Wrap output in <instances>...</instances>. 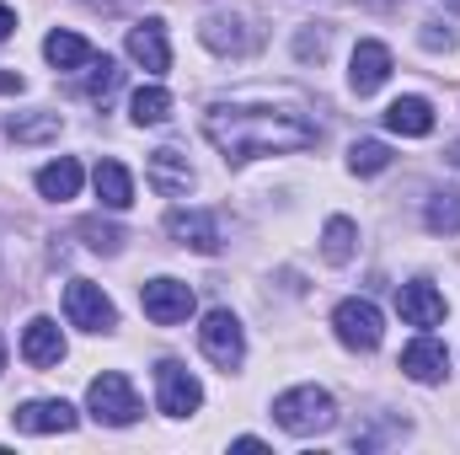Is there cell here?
Wrapping results in <instances>:
<instances>
[{
    "label": "cell",
    "mask_w": 460,
    "mask_h": 455,
    "mask_svg": "<svg viewBox=\"0 0 460 455\" xmlns=\"http://www.w3.org/2000/svg\"><path fill=\"white\" fill-rule=\"evenodd\" d=\"M209 145L226 161H252V156H284V150H311L316 145V123L300 113H279V108H209L204 118Z\"/></svg>",
    "instance_id": "cell-1"
},
{
    "label": "cell",
    "mask_w": 460,
    "mask_h": 455,
    "mask_svg": "<svg viewBox=\"0 0 460 455\" xmlns=\"http://www.w3.org/2000/svg\"><path fill=\"white\" fill-rule=\"evenodd\" d=\"M273 424L284 429V434H327L332 424H338V402H332V391H322V386H295V391H284L279 402H273Z\"/></svg>",
    "instance_id": "cell-2"
},
{
    "label": "cell",
    "mask_w": 460,
    "mask_h": 455,
    "mask_svg": "<svg viewBox=\"0 0 460 455\" xmlns=\"http://www.w3.org/2000/svg\"><path fill=\"white\" fill-rule=\"evenodd\" d=\"M86 407H92L97 424H113V429H128V424L139 418V397H134L128 375H118V370H102V375L86 386Z\"/></svg>",
    "instance_id": "cell-3"
},
{
    "label": "cell",
    "mask_w": 460,
    "mask_h": 455,
    "mask_svg": "<svg viewBox=\"0 0 460 455\" xmlns=\"http://www.w3.org/2000/svg\"><path fill=\"white\" fill-rule=\"evenodd\" d=\"M65 317H70V327H81V333H113L118 327L113 300H108L102 284H92V279H70V284H65Z\"/></svg>",
    "instance_id": "cell-4"
},
{
    "label": "cell",
    "mask_w": 460,
    "mask_h": 455,
    "mask_svg": "<svg viewBox=\"0 0 460 455\" xmlns=\"http://www.w3.org/2000/svg\"><path fill=\"white\" fill-rule=\"evenodd\" d=\"M332 327H338V343L353 348V353H369V348H380V338H385V317H380L375 300H343L332 311Z\"/></svg>",
    "instance_id": "cell-5"
},
{
    "label": "cell",
    "mask_w": 460,
    "mask_h": 455,
    "mask_svg": "<svg viewBox=\"0 0 460 455\" xmlns=\"http://www.w3.org/2000/svg\"><path fill=\"white\" fill-rule=\"evenodd\" d=\"M139 306H145V317L155 327H177V322L193 317V284H182V279H150V284H139Z\"/></svg>",
    "instance_id": "cell-6"
},
{
    "label": "cell",
    "mask_w": 460,
    "mask_h": 455,
    "mask_svg": "<svg viewBox=\"0 0 460 455\" xmlns=\"http://www.w3.org/2000/svg\"><path fill=\"white\" fill-rule=\"evenodd\" d=\"M155 402H161L166 418H188V413H199L204 386H199L177 359H161V364H155Z\"/></svg>",
    "instance_id": "cell-7"
},
{
    "label": "cell",
    "mask_w": 460,
    "mask_h": 455,
    "mask_svg": "<svg viewBox=\"0 0 460 455\" xmlns=\"http://www.w3.org/2000/svg\"><path fill=\"white\" fill-rule=\"evenodd\" d=\"M204 43L215 49V54H230V59H246V54H257V43H262V32L241 16V11H215V16H204Z\"/></svg>",
    "instance_id": "cell-8"
},
{
    "label": "cell",
    "mask_w": 460,
    "mask_h": 455,
    "mask_svg": "<svg viewBox=\"0 0 460 455\" xmlns=\"http://www.w3.org/2000/svg\"><path fill=\"white\" fill-rule=\"evenodd\" d=\"M199 348H204V353H209V364H220V370H235V364L246 359V338H241V322L230 317L226 306L204 317V327H199Z\"/></svg>",
    "instance_id": "cell-9"
},
{
    "label": "cell",
    "mask_w": 460,
    "mask_h": 455,
    "mask_svg": "<svg viewBox=\"0 0 460 455\" xmlns=\"http://www.w3.org/2000/svg\"><path fill=\"white\" fill-rule=\"evenodd\" d=\"M11 424H16L22 434H70V429H75V407L59 402V397H38V402H22V407L11 413Z\"/></svg>",
    "instance_id": "cell-10"
},
{
    "label": "cell",
    "mask_w": 460,
    "mask_h": 455,
    "mask_svg": "<svg viewBox=\"0 0 460 455\" xmlns=\"http://www.w3.org/2000/svg\"><path fill=\"white\" fill-rule=\"evenodd\" d=\"M128 59L145 70V76H166L172 70V49H166V27L150 16L139 27H128Z\"/></svg>",
    "instance_id": "cell-11"
},
{
    "label": "cell",
    "mask_w": 460,
    "mask_h": 455,
    "mask_svg": "<svg viewBox=\"0 0 460 455\" xmlns=\"http://www.w3.org/2000/svg\"><path fill=\"white\" fill-rule=\"evenodd\" d=\"M385 76H391V49L375 43V38H364V43L353 49V65H348V86H353L358 97H369V92L385 86Z\"/></svg>",
    "instance_id": "cell-12"
},
{
    "label": "cell",
    "mask_w": 460,
    "mask_h": 455,
    "mask_svg": "<svg viewBox=\"0 0 460 455\" xmlns=\"http://www.w3.org/2000/svg\"><path fill=\"white\" fill-rule=\"evenodd\" d=\"M145 177H150V188L161 193V199H182L188 188H193V166H188V156L182 150H150V166H145Z\"/></svg>",
    "instance_id": "cell-13"
},
{
    "label": "cell",
    "mask_w": 460,
    "mask_h": 455,
    "mask_svg": "<svg viewBox=\"0 0 460 455\" xmlns=\"http://www.w3.org/2000/svg\"><path fill=\"white\" fill-rule=\"evenodd\" d=\"M402 370L418 380V386H439L445 375H450V348L439 338H418L402 348Z\"/></svg>",
    "instance_id": "cell-14"
},
{
    "label": "cell",
    "mask_w": 460,
    "mask_h": 455,
    "mask_svg": "<svg viewBox=\"0 0 460 455\" xmlns=\"http://www.w3.org/2000/svg\"><path fill=\"white\" fill-rule=\"evenodd\" d=\"M166 230L177 236V246H193V252H204V257L220 252V226H215V215H204V210H172V215H166Z\"/></svg>",
    "instance_id": "cell-15"
},
{
    "label": "cell",
    "mask_w": 460,
    "mask_h": 455,
    "mask_svg": "<svg viewBox=\"0 0 460 455\" xmlns=\"http://www.w3.org/2000/svg\"><path fill=\"white\" fill-rule=\"evenodd\" d=\"M396 311H402L407 327H439L450 306H445V295L434 284H402L396 290Z\"/></svg>",
    "instance_id": "cell-16"
},
{
    "label": "cell",
    "mask_w": 460,
    "mask_h": 455,
    "mask_svg": "<svg viewBox=\"0 0 460 455\" xmlns=\"http://www.w3.org/2000/svg\"><path fill=\"white\" fill-rule=\"evenodd\" d=\"M22 359H27L32 370H54V364L65 359V333H59L49 317H32L27 333H22Z\"/></svg>",
    "instance_id": "cell-17"
},
{
    "label": "cell",
    "mask_w": 460,
    "mask_h": 455,
    "mask_svg": "<svg viewBox=\"0 0 460 455\" xmlns=\"http://www.w3.org/2000/svg\"><path fill=\"white\" fill-rule=\"evenodd\" d=\"M385 129L402 134V139L434 134V103H429V97H396V103L385 108Z\"/></svg>",
    "instance_id": "cell-18"
},
{
    "label": "cell",
    "mask_w": 460,
    "mask_h": 455,
    "mask_svg": "<svg viewBox=\"0 0 460 455\" xmlns=\"http://www.w3.org/2000/svg\"><path fill=\"white\" fill-rule=\"evenodd\" d=\"M43 54H49L54 70H86V65L97 59V49H92L81 32H70V27H54V32L43 38Z\"/></svg>",
    "instance_id": "cell-19"
},
{
    "label": "cell",
    "mask_w": 460,
    "mask_h": 455,
    "mask_svg": "<svg viewBox=\"0 0 460 455\" xmlns=\"http://www.w3.org/2000/svg\"><path fill=\"white\" fill-rule=\"evenodd\" d=\"M38 193H43V199H54V204L75 199V193H81V161H75V156L49 161V166L38 172Z\"/></svg>",
    "instance_id": "cell-20"
},
{
    "label": "cell",
    "mask_w": 460,
    "mask_h": 455,
    "mask_svg": "<svg viewBox=\"0 0 460 455\" xmlns=\"http://www.w3.org/2000/svg\"><path fill=\"white\" fill-rule=\"evenodd\" d=\"M92 183H97V199H102L108 210H128V204H134V177H128L123 161H97Z\"/></svg>",
    "instance_id": "cell-21"
},
{
    "label": "cell",
    "mask_w": 460,
    "mask_h": 455,
    "mask_svg": "<svg viewBox=\"0 0 460 455\" xmlns=\"http://www.w3.org/2000/svg\"><path fill=\"white\" fill-rule=\"evenodd\" d=\"M59 113H11L5 118V139L16 145H43V139H59Z\"/></svg>",
    "instance_id": "cell-22"
},
{
    "label": "cell",
    "mask_w": 460,
    "mask_h": 455,
    "mask_svg": "<svg viewBox=\"0 0 460 455\" xmlns=\"http://www.w3.org/2000/svg\"><path fill=\"white\" fill-rule=\"evenodd\" d=\"M128 118H134L139 129L166 123V118H172V92H166V86H139V92H134V103H128Z\"/></svg>",
    "instance_id": "cell-23"
},
{
    "label": "cell",
    "mask_w": 460,
    "mask_h": 455,
    "mask_svg": "<svg viewBox=\"0 0 460 455\" xmlns=\"http://www.w3.org/2000/svg\"><path fill=\"white\" fill-rule=\"evenodd\" d=\"M348 166H353L358 177H375V172L391 166V145H385V139H353V145H348Z\"/></svg>",
    "instance_id": "cell-24"
},
{
    "label": "cell",
    "mask_w": 460,
    "mask_h": 455,
    "mask_svg": "<svg viewBox=\"0 0 460 455\" xmlns=\"http://www.w3.org/2000/svg\"><path fill=\"white\" fill-rule=\"evenodd\" d=\"M353 241H358L353 220H348V215H332L327 230H322V257H327V263H348V257H353Z\"/></svg>",
    "instance_id": "cell-25"
},
{
    "label": "cell",
    "mask_w": 460,
    "mask_h": 455,
    "mask_svg": "<svg viewBox=\"0 0 460 455\" xmlns=\"http://www.w3.org/2000/svg\"><path fill=\"white\" fill-rule=\"evenodd\" d=\"M429 230L434 236H460V188H445L429 199Z\"/></svg>",
    "instance_id": "cell-26"
},
{
    "label": "cell",
    "mask_w": 460,
    "mask_h": 455,
    "mask_svg": "<svg viewBox=\"0 0 460 455\" xmlns=\"http://www.w3.org/2000/svg\"><path fill=\"white\" fill-rule=\"evenodd\" d=\"M86 70H92V81H86V97H92V103H108V97L118 92V81H123V70H118L108 54H102V59H92Z\"/></svg>",
    "instance_id": "cell-27"
},
{
    "label": "cell",
    "mask_w": 460,
    "mask_h": 455,
    "mask_svg": "<svg viewBox=\"0 0 460 455\" xmlns=\"http://www.w3.org/2000/svg\"><path fill=\"white\" fill-rule=\"evenodd\" d=\"M295 54H300V59H322V54H327V38H322V32H311V27H305V32H300V38H295Z\"/></svg>",
    "instance_id": "cell-28"
},
{
    "label": "cell",
    "mask_w": 460,
    "mask_h": 455,
    "mask_svg": "<svg viewBox=\"0 0 460 455\" xmlns=\"http://www.w3.org/2000/svg\"><path fill=\"white\" fill-rule=\"evenodd\" d=\"M81 230H86V236H92V246H97V252H118V241H123V236H118V230L97 226V220H92V226H81Z\"/></svg>",
    "instance_id": "cell-29"
},
{
    "label": "cell",
    "mask_w": 460,
    "mask_h": 455,
    "mask_svg": "<svg viewBox=\"0 0 460 455\" xmlns=\"http://www.w3.org/2000/svg\"><path fill=\"white\" fill-rule=\"evenodd\" d=\"M0 92H5V97H22V92H27V81H22V76H11V70H0Z\"/></svg>",
    "instance_id": "cell-30"
},
{
    "label": "cell",
    "mask_w": 460,
    "mask_h": 455,
    "mask_svg": "<svg viewBox=\"0 0 460 455\" xmlns=\"http://www.w3.org/2000/svg\"><path fill=\"white\" fill-rule=\"evenodd\" d=\"M11 27H16V16H11V5H0V43L11 38Z\"/></svg>",
    "instance_id": "cell-31"
},
{
    "label": "cell",
    "mask_w": 460,
    "mask_h": 455,
    "mask_svg": "<svg viewBox=\"0 0 460 455\" xmlns=\"http://www.w3.org/2000/svg\"><path fill=\"white\" fill-rule=\"evenodd\" d=\"M0 370H5V338H0Z\"/></svg>",
    "instance_id": "cell-32"
},
{
    "label": "cell",
    "mask_w": 460,
    "mask_h": 455,
    "mask_svg": "<svg viewBox=\"0 0 460 455\" xmlns=\"http://www.w3.org/2000/svg\"><path fill=\"white\" fill-rule=\"evenodd\" d=\"M450 161H456V166H460V145H456V150H450Z\"/></svg>",
    "instance_id": "cell-33"
},
{
    "label": "cell",
    "mask_w": 460,
    "mask_h": 455,
    "mask_svg": "<svg viewBox=\"0 0 460 455\" xmlns=\"http://www.w3.org/2000/svg\"><path fill=\"white\" fill-rule=\"evenodd\" d=\"M450 5H456V11H460V0H450Z\"/></svg>",
    "instance_id": "cell-34"
}]
</instances>
